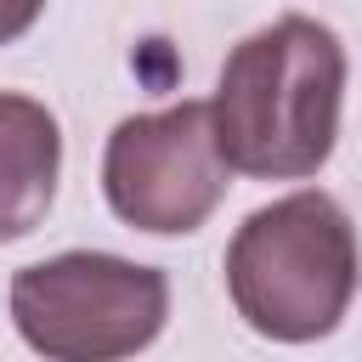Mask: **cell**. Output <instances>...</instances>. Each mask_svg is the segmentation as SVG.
<instances>
[{"label":"cell","mask_w":362,"mask_h":362,"mask_svg":"<svg viewBox=\"0 0 362 362\" xmlns=\"http://www.w3.org/2000/svg\"><path fill=\"white\" fill-rule=\"evenodd\" d=\"M345 51L311 17H277L249 34L215 85V136L232 170L260 181L317 175L339 136Z\"/></svg>","instance_id":"6da1fadb"},{"label":"cell","mask_w":362,"mask_h":362,"mask_svg":"<svg viewBox=\"0 0 362 362\" xmlns=\"http://www.w3.org/2000/svg\"><path fill=\"white\" fill-rule=\"evenodd\" d=\"M238 317L266 339H322L356 294V232L328 192H294L255 209L226 249Z\"/></svg>","instance_id":"7a4b0ae2"},{"label":"cell","mask_w":362,"mask_h":362,"mask_svg":"<svg viewBox=\"0 0 362 362\" xmlns=\"http://www.w3.org/2000/svg\"><path fill=\"white\" fill-rule=\"evenodd\" d=\"M170 311V283L119 255H57L11 277L17 334L62 362H107L141 351Z\"/></svg>","instance_id":"3957f363"},{"label":"cell","mask_w":362,"mask_h":362,"mask_svg":"<svg viewBox=\"0 0 362 362\" xmlns=\"http://www.w3.org/2000/svg\"><path fill=\"white\" fill-rule=\"evenodd\" d=\"M226 170L232 164L215 136V107L175 102L164 113L124 119L107 136L102 187L124 226L175 238V232H198L215 215L226 192Z\"/></svg>","instance_id":"277c9868"},{"label":"cell","mask_w":362,"mask_h":362,"mask_svg":"<svg viewBox=\"0 0 362 362\" xmlns=\"http://www.w3.org/2000/svg\"><path fill=\"white\" fill-rule=\"evenodd\" d=\"M62 170V136L45 102L0 90V243L28 238L51 198Z\"/></svg>","instance_id":"5b68a950"},{"label":"cell","mask_w":362,"mask_h":362,"mask_svg":"<svg viewBox=\"0 0 362 362\" xmlns=\"http://www.w3.org/2000/svg\"><path fill=\"white\" fill-rule=\"evenodd\" d=\"M40 11H45V0H0V45L17 40V34H28Z\"/></svg>","instance_id":"8992f818"}]
</instances>
